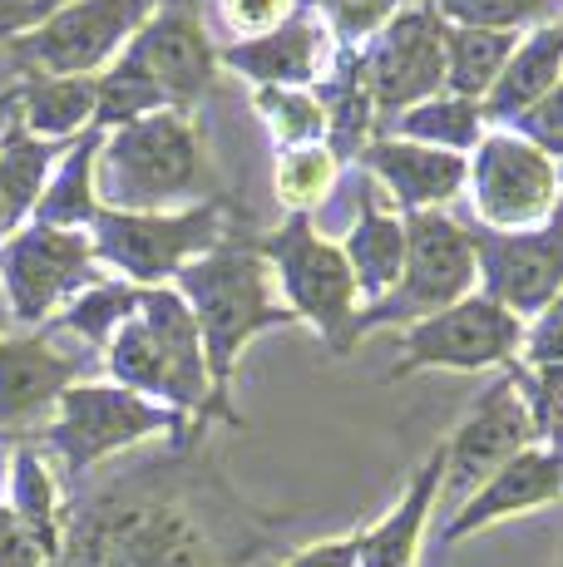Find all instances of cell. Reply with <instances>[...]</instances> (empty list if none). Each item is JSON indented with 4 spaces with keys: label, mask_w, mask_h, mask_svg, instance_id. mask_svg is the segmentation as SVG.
Returning a JSON list of instances; mask_svg holds the SVG:
<instances>
[{
    "label": "cell",
    "mask_w": 563,
    "mask_h": 567,
    "mask_svg": "<svg viewBox=\"0 0 563 567\" xmlns=\"http://www.w3.org/2000/svg\"><path fill=\"white\" fill-rule=\"evenodd\" d=\"M90 365L94 355L60 351L50 326L0 341V430L50 414Z\"/></svg>",
    "instance_id": "cell-16"
},
{
    "label": "cell",
    "mask_w": 563,
    "mask_h": 567,
    "mask_svg": "<svg viewBox=\"0 0 563 567\" xmlns=\"http://www.w3.org/2000/svg\"><path fill=\"white\" fill-rule=\"evenodd\" d=\"M154 434H173V450L188 454L183 414L124 385H70L55 405V420L45 424V444L60 454L70 484H80L110 454L139 440H154Z\"/></svg>",
    "instance_id": "cell-5"
},
{
    "label": "cell",
    "mask_w": 563,
    "mask_h": 567,
    "mask_svg": "<svg viewBox=\"0 0 563 567\" xmlns=\"http://www.w3.org/2000/svg\"><path fill=\"white\" fill-rule=\"evenodd\" d=\"M559 193H563V163H559Z\"/></svg>",
    "instance_id": "cell-41"
},
{
    "label": "cell",
    "mask_w": 563,
    "mask_h": 567,
    "mask_svg": "<svg viewBox=\"0 0 563 567\" xmlns=\"http://www.w3.org/2000/svg\"><path fill=\"white\" fill-rule=\"evenodd\" d=\"M168 287L188 301L193 326H198L203 361H208V380H213V410H218L223 424H243L233 400H227L237 355H243V346L253 336L297 321V311L273 301L267 261L247 237H218L203 257L183 261Z\"/></svg>",
    "instance_id": "cell-2"
},
{
    "label": "cell",
    "mask_w": 563,
    "mask_h": 567,
    "mask_svg": "<svg viewBox=\"0 0 563 567\" xmlns=\"http://www.w3.org/2000/svg\"><path fill=\"white\" fill-rule=\"evenodd\" d=\"M94 168V198L114 213H183L208 203V168L188 109H164L104 134Z\"/></svg>",
    "instance_id": "cell-3"
},
{
    "label": "cell",
    "mask_w": 563,
    "mask_h": 567,
    "mask_svg": "<svg viewBox=\"0 0 563 567\" xmlns=\"http://www.w3.org/2000/svg\"><path fill=\"white\" fill-rule=\"evenodd\" d=\"M0 444H6V430H0Z\"/></svg>",
    "instance_id": "cell-42"
},
{
    "label": "cell",
    "mask_w": 563,
    "mask_h": 567,
    "mask_svg": "<svg viewBox=\"0 0 563 567\" xmlns=\"http://www.w3.org/2000/svg\"><path fill=\"white\" fill-rule=\"evenodd\" d=\"M470 247L484 297H494L519 321H534L563 291V203L554 207L549 223L524 227V233L470 227Z\"/></svg>",
    "instance_id": "cell-13"
},
{
    "label": "cell",
    "mask_w": 563,
    "mask_h": 567,
    "mask_svg": "<svg viewBox=\"0 0 563 567\" xmlns=\"http://www.w3.org/2000/svg\"><path fill=\"white\" fill-rule=\"evenodd\" d=\"M474 247L470 227L454 223L450 213H410L406 217V267L400 281L371 307H356L351 346L366 331H386V326H416L430 316L460 307L474 291Z\"/></svg>",
    "instance_id": "cell-4"
},
{
    "label": "cell",
    "mask_w": 563,
    "mask_h": 567,
    "mask_svg": "<svg viewBox=\"0 0 563 567\" xmlns=\"http://www.w3.org/2000/svg\"><path fill=\"white\" fill-rule=\"evenodd\" d=\"M321 10L331 16V35L341 50H366V40L396 16L400 0H321Z\"/></svg>",
    "instance_id": "cell-34"
},
{
    "label": "cell",
    "mask_w": 563,
    "mask_h": 567,
    "mask_svg": "<svg viewBox=\"0 0 563 567\" xmlns=\"http://www.w3.org/2000/svg\"><path fill=\"white\" fill-rule=\"evenodd\" d=\"M257 109H263L282 154L287 148H311L327 138V109L311 90H257Z\"/></svg>",
    "instance_id": "cell-32"
},
{
    "label": "cell",
    "mask_w": 563,
    "mask_h": 567,
    "mask_svg": "<svg viewBox=\"0 0 563 567\" xmlns=\"http://www.w3.org/2000/svg\"><path fill=\"white\" fill-rule=\"evenodd\" d=\"M559 80H563V16L529 30V35L519 40L504 74L494 80V90L484 94V104H480L484 124H514V118L529 114Z\"/></svg>",
    "instance_id": "cell-20"
},
{
    "label": "cell",
    "mask_w": 563,
    "mask_h": 567,
    "mask_svg": "<svg viewBox=\"0 0 563 567\" xmlns=\"http://www.w3.org/2000/svg\"><path fill=\"white\" fill-rule=\"evenodd\" d=\"M341 252L356 277V297H366V307H371V301H381L396 287L400 267H406V217L376 207L371 188H366L361 203H356V223L346 233Z\"/></svg>",
    "instance_id": "cell-23"
},
{
    "label": "cell",
    "mask_w": 563,
    "mask_h": 567,
    "mask_svg": "<svg viewBox=\"0 0 563 567\" xmlns=\"http://www.w3.org/2000/svg\"><path fill=\"white\" fill-rule=\"evenodd\" d=\"M337 173L341 163L331 158L327 144H311V148H287L277 158V198L287 213H317L321 198L337 188Z\"/></svg>",
    "instance_id": "cell-31"
},
{
    "label": "cell",
    "mask_w": 563,
    "mask_h": 567,
    "mask_svg": "<svg viewBox=\"0 0 563 567\" xmlns=\"http://www.w3.org/2000/svg\"><path fill=\"white\" fill-rule=\"evenodd\" d=\"M10 508H16L20 523H30L40 538L60 548V494H55V474H50L45 460H40V450H30V444H20V450L10 454Z\"/></svg>",
    "instance_id": "cell-29"
},
{
    "label": "cell",
    "mask_w": 563,
    "mask_h": 567,
    "mask_svg": "<svg viewBox=\"0 0 563 567\" xmlns=\"http://www.w3.org/2000/svg\"><path fill=\"white\" fill-rule=\"evenodd\" d=\"M55 558V543H45L30 523L16 518V508L0 504V567H50Z\"/></svg>",
    "instance_id": "cell-35"
},
{
    "label": "cell",
    "mask_w": 563,
    "mask_h": 567,
    "mask_svg": "<svg viewBox=\"0 0 563 567\" xmlns=\"http://www.w3.org/2000/svg\"><path fill=\"white\" fill-rule=\"evenodd\" d=\"M519 30H474V25H446V94L484 104L494 80L504 74L509 54L519 50Z\"/></svg>",
    "instance_id": "cell-26"
},
{
    "label": "cell",
    "mask_w": 563,
    "mask_h": 567,
    "mask_svg": "<svg viewBox=\"0 0 563 567\" xmlns=\"http://www.w3.org/2000/svg\"><path fill=\"white\" fill-rule=\"evenodd\" d=\"M400 6H410V0H400Z\"/></svg>",
    "instance_id": "cell-43"
},
{
    "label": "cell",
    "mask_w": 563,
    "mask_h": 567,
    "mask_svg": "<svg viewBox=\"0 0 563 567\" xmlns=\"http://www.w3.org/2000/svg\"><path fill=\"white\" fill-rule=\"evenodd\" d=\"M529 444H539L534 414H529L514 380L500 375L494 385L480 390V400L470 405L464 424L446 444V478H440V498L464 504L484 478L500 474V468L514 460V454H524Z\"/></svg>",
    "instance_id": "cell-14"
},
{
    "label": "cell",
    "mask_w": 563,
    "mask_h": 567,
    "mask_svg": "<svg viewBox=\"0 0 563 567\" xmlns=\"http://www.w3.org/2000/svg\"><path fill=\"white\" fill-rule=\"evenodd\" d=\"M446 25H474V30H519L549 25L563 16V0H430Z\"/></svg>",
    "instance_id": "cell-33"
},
{
    "label": "cell",
    "mask_w": 563,
    "mask_h": 567,
    "mask_svg": "<svg viewBox=\"0 0 563 567\" xmlns=\"http://www.w3.org/2000/svg\"><path fill=\"white\" fill-rule=\"evenodd\" d=\"M366 84H371L376 114H406V109L446 94V20L430 0L400 6L361 50Z\"/></svg>",
    "instance_id": "cell-12"
},
{
    "label": "cell",
    "mask_w": 563,
    "mask_h": 567,
    "mask_svg": "<svg viewBox=\"0 0 563 567\" xmlns=\"http://www.w3.org/2000/svg\"><path fill=\"white\" fill-rule=\"evenodd\" d=\"M100 277V257L84 227H35L25 223L0 247V287L10 301V321L20 331H40Z\"/></svg>",
    "instance_id": "cell-8"
},
{
    "label": "cell",
    "mask_w": 563,
    "mask_h": 567,
    "mask_svg": "<svg viewBox=\"0 0 563 567\" xmlns=\"http://www.w3.org/2000/svg\"><path fill=\"white\" fill-rule=\"evenodd\" d=\"M440 478H446V450H436L420 464V474L410 478L406 498L396 504L391 518L361 533V567H416L420 533H426V518L440 498Z\"/></svg>",
    "instance_id": "cell-24"
},
{
    "label": "cell",
    "mask_w": 563,
    "mask_h": 567,
    "mask_svg": "<svg viewBox=\"0 0 563 567\" xmlns=\"http://www.w3.org/2000/svg\"><path fill=\"white\" fill-rule=\"evenodd\" d=\"M257 252L267 267H277V281L287 291V307L297 321H311L331 355L351 351V321H356V277L346 267V252L317 233L307 213H287L277 233L257 237Z\"/></svg>",
    "instance_id": "cell-6"
},
{
    "label": "cell",
    "mask_w": 563,
    "mask_h": 567,
    "mask_svg": "<svg viewBox=\"0 0 563 567\" xmlns=\"http://www.w3.org/2000/svg\"><path fill=\"white\" fill-rule=\"evenodd\" d=\"M50 567H237L198 518V498L168 468H124L60 514Z\"/></svg>",
    "instance_id": "cell-1"
},
{
    "label": "cell",
    "mask_w": 563,
    "mask_h": 567,
    "mask_svg": "<svg viewBox=\"0 0 563 567\" xmlns=\"http://www.w3.org/2000/svg\"><path fill=\"white\" fill-rule=\"evenodd\" d=\"M154 6L158 0H64L45 25L6 50L25 74H104Z\"/></svg>",
    "instance_id": "cell-9"
},
{
    "label": "cell",
    "mask_w": 563,
    "mask_h": 567,
    "mask_svg": "<svg viewBox=\"0 0 563 567\" xmlns=\"http://www.w3.org/2000/svg\"><path fill=\"white\" fill-rule=\"evenodd\" d=\"M119 60L149 74L173 109H188L218 74V45L208 40L193 0H158L154 16L134 30Z\"/></svg>",
    "instance_id": "cell-15"
},
{
    "label": "cell",
    "mask_w": 563,
    "mask_h": 567,
    "mask_svg": "<svg viewBox=\"0 0 563 567\" xmlns=\"http://www.w3.org/2000/svg\"><path fill=\"white\" fill-rule=\"evenodd\" d=\"M139 297H144V291L129 287V281H94V287L80 291V297H74L50 326H55V331L80 336V341L94 346V351H100V346L110 351L114 331L139 311Z\"/></svg>",
    "instance_id": "cell-28"
},
{
    "label": "cell",
    "mask_w": 563,
    "mask_h": 567,
    "mask_svg": "<svg viewBox=\"0 0 563 567\" xmlns=\"http://www.w3.org/2000/svg\"><path fill=\"white\" fill-rule=\"evenodd\" d=\"M327 54H331L327 25L317 20L311 6H301L287 25L267 30V35L218 45V64L237 70L243 80H253L257 90H307V84L321 80Z\"/></svg>",
    "instance_id": "cell-18"
},
{
    "label": "cell",
    "mask_w": 563,
    "mask_h": 567,
    "mask_svg": "<svg viewBox=\"0 0 563 567\" xmlns=\"http://www.w3.org/2000/svg\"><path fill=\"white\" fill-rule=\"evenodd\" d=\"M297 10H301V0H223V20L233 30H243L247 40L267 35V30H277V25H287Z\"/></svg>",
    "instance_id": "cell-37"
},
{
    "label": "cell",
    "mask_w": 563,
    "mask_h": 567,
    "mask_svg": "<svg viewBox=\"0 0 563 567\" xmlns=\"http://www.w3.org/2000/svg\"><path fill=\"white\" fill-rule=\"evenodd\" d=\"M519 346H524V321H519L514 311H504L494 297H484V291H470L460 307L406 326L391 380H406V375H416V370L509 365L519 355Z\"/></svg>",
    "instance_id": "cell-11"
},
{
    "label": "cell",
    "mask_w": 563,
    "mask_h": 567,
    "mask_svg": "<svg viewBox=\"0 0 563 567\" xmlns=\"http://www.w3.org/2000/svg\"><path fill=\"white\" fill-rule=\"evenodd\" d=\"M168 94L158 90L149 74H139L134 64L114 60L110 70L100 74V100H94V128H104V134H114V128L134 124V118H149V114H164Z\"/></svg>",
    "instance_id": "cell-30"
},
{
    "label": "cell",
    "mask_w": 563,
    "mask_h": 567,
    "mask_svg": "<svg viewBox=\"0 0 563 567\" xmlns=\"http://www.w3.org/2000/svg\"><path fill=\"white\" fill-rule=\"evenodd\" d=\"M391 128H396V138L446 148V154L464 158V148H480V138H484V109L474 100H460V94H436V100L396 114Z\"/></svg>",
    "instance_id": "cell-27"
},
{
    "label": "cell",
    "mask_w": 563,
    "mask_h": 567,
    "mask_svg": "<svg viewBox=\"0 0 563 567\" xmlns=\"http://www.w3.org/2000/svg\"><path fill=\"white\" fill-rule=\"evenodd\" d=\"M366 173L386 183V193L396 198L400 213H446V203L460 198L464 178H470V158L446 154V148H426L410 138L376 134L361 148Z\"/></svg>",
    "instance_id": "cell-19"
},
{
    "label": "cell",
    "mask_w": 563,
    "mask_h": 567,
    "mask_svg": "<svg viewBox=\"0 0 563 567\" xmlns=\"http://www.w3.org/2000/svg\"><path fill=\"white\" fill-rule=\"evenodd\" d=\"M64 6V0H0V45L40 30L50 16Z\"/></svg>",
    "instance_id": "cell-38"
},
{
    "label": "cell",
    "mask_w": 563,
    "mask_h": 567,
    "mask_svg": "<svg viewBox=\"0 0 563 567\" xmlns=\"http://www.w3.org/2000/svg\"><path fill=\"white\" fill-rule=\"evenodd\" d=\"M104 148V128H84L64 158L50 168L45 193H40L30 223L35 227H84L90 233L94 213H100V198H94V158Z\"/></svg>",
    "instance_id": "cell-25"
},
{
    "label": "cell",
    "mask_w": 563,
    "mask_h": 567,
    "mask_svg": "<svg viewBox=\"0 0 563 567\" xmlns=\"http://www.w3.org/2000/svg\"><path fill=\"white\" fill-rule=\"evenodd\" d=\"M282 567H361V533H351V538L317 543V548L297 553V558H287Z\"/></svg>",
    "instance_id": "cell-39"
},
{
    "label": "cell",
    "mask_w": 563,
    "mask_h": 567,
    "mask_svg": "<svg viewBox=\"0 0 563 567\" xmlns=\"http://www.w3.org/2000/svg\"><path fill=\"white\" fill-rule=\"evenodd\" d=\"M559 498H563V454H554L549 444H529L524 454H514L500 474H490L454 508V518L440 528V548H450V543L470 538V533L490 528V523H500V518L559 504Z\"/></svg>",
    "instance_id": "cell-17"
},
{
    "label": "cell",
    "mask_w": 563,
    "mask_h": 567,
    "mask_svg": "<svg viewBox=\"0 0 563 567\" xmlns=\"http://www.w3.org/2000/svg\"><path fill=\"white\" fill-rule=\"evenodd\" d=\"M223 237V203H198L183 213H114L100 207L90 223L94 257L119 271V281L149 291L168 287L183 261L203 257Z\"/></svg>",
    "instance_id": "cell-7"
},
{
    "label": "cell",
    "mask_w": 563,
    "mask_h": 567,
    "mask_svg": "<svg viewBox=\"0 0 563 567\" xmlns=\"http://www.w3.org/2000/svg\"><path fill=\"white\" fill-rule=\"evenodd\" d=\"M480 213V227L494 233H524L554 217L563 203L559 193V163L534 148L529 138H519L514 128H494L480 138V148L470 154V178H464Z\"/></svg>",
    "instance_id": "cell-10"
},
{
    "label": "cell",
    "mask_w": 563,
    "mask_h": 567,
    "mask_svg": "<svg viewBox=\"0 0 563 567\" xmlns=\"http://www.w3.org/2000/svg\"><path fill=\"white\" fill-rule=\"evenodd\" d=\"M509 128H514L519 138H529L534 148H544L554 163H563V80L529 109V114H519Z\"/></svg>",
    "instance_id": "cell-36"
},
{
    "label": "cell",
    "mask_w": 563,
    "mask_h": 567,
    "mask_svg": "<svg viewBox=\"0 0 563 567\" xmlns=\"http://www.w3.org/2000/svg\"><path fill=\"white\" fill-rule=\"evenodd\" d=\"M94 100L100 74H25L16 114L45 144H74L84 128H94Z\"/></svg>",
    "instance_id": "cell-22"
},
{
    "label": "cell",
    "mask_w": 563,
    "mask_h": 567,
    "mask_svg": "<svg viewBox=\"0 0 563 567\" xmlns=\"http://www.w3.org/2000/svg\"><path fill=\"white\" fill-rule=\"evenodd\" d=\"M16 104H20V84H16V90H0V114H10Z\"/></svg>",
    "instance_id": "cell-40"
},
{
    "label": "cell",
    "mask_w": 563,
    "mask_h": 567,
    "mask_svg": "<svg viewBox=\"0 0 563 567\" xmlns=\"http://www.w3.org/2000/svg\"><path fill=\"white\" fill-rule=\"evenodd\" d=\"M55 163H60V144L35 138L20 124L16 109L0 114V247L30 223Z\"/></svg>",
    "instance_id": "cell-21"
}]
</instances>
